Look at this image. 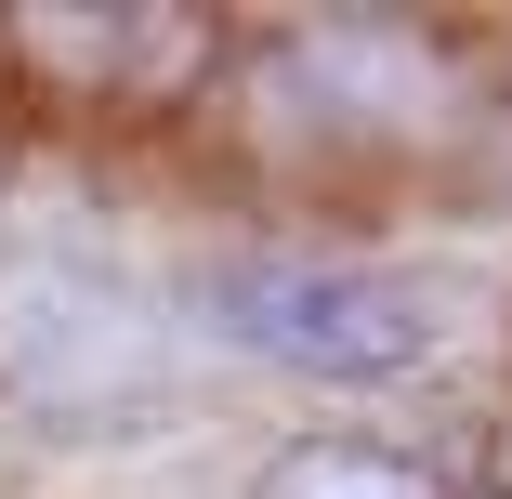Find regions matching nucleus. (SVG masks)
Wrapping results in <instances>:
<instances>
[{
	"mask_svg": "<svg viewBox=\"0 0 512 499\" xmlns=\"http://www.w3.org/2000/svg\"><path fill=\"white\" fill-rule=\"evenodd\" d=\"M211 316L276 355V368H316V381H394L447 342L434 289L421 276H381V263H237L211 276Z\"/></svg>",
	"mask_w": 512,
	"mask_h": 499,
	"instance_id": "obj_1",
	"label": "nucleus"
},
{
	"mask_svg": "<svg viewBox=\"0 0 512 499\" xmlns=\"http://www.w3.org/2000/svg\"><path fill=\"white\" fill-rule=\"evenodd\" d=\"M132 355V303L106 276H66V263H27V276H0V368L40 381V394H92Z\"/></svg>",
	"mask_w": 512,
	"mask_h": 499,
	"instance_id": "obj_2",
	"label": "nucleus"
},
{
	"mask_svg": "<svg viewBox=\"0 0 512 499\" xmlns=\"http://www.w3.org/2000/svg\"><path fill=\"white\" fill-rule=\"evenodd\" d=\"M276 499H421L394 460H368V447H316V460H289L276 473Z\"/></svg>",
	"mask_w": 512,
	"mask_h": 499,
	"instance_id": "obj_3",
	"label": "nucleus"
}]
</instances>
